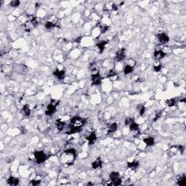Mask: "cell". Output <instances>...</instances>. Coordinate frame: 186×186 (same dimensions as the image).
Wrapping results in <instances>:
<instances>
[{
    "instance_id": "obj_1",
    "label": "cell",
    "mask_w": 186,
    "mask_h": 186,
    "mask_svg": "<svg viewBox=\"0 0 186 186\" xmlns=\"http://www.w3.org/2000/svg\"><path fill=\"white\" fill-rule=\"evenodd\" d=\"M76 157H77L76 150L73 149V148H71V149H68L64 151V153L61 156L60 160L63 164L70 165V164H73Z\"/></svg>"
},
{
    "instance_id": "obj_2",
    "label": "cell",
    "mask_w": 186,
    "mask_h": 186,
    "mask_svg": "<svg viewBox=\"0 0 186 186\" xmlns=\"http://www.w3.org/2000/svg\"><path fill=\"white\" fill-rule=\"evenodd\" d=\"M85 124V121L79 117V116H74L71 120V124L69 126L71 127H75V128H82Z\"/></svg>"
},
{
    "instance_id": "obj_3",
    "label": "cell",
    "mask_w": 186,
    "mask_h": 186,
    "mask_svg": "<svg viewBox=\"0 0 186 186\" xmlns=\"http://www.w3.org/2000/svg\"><path fill=\"white\" fill-rule=\"evenodd\" d=\"M35 161L37 164H41L46 161L47 159V155L43 151H35L33 153Z\"/></svg>"
},
{
    "instance_id": "obj_4",
    "label": "cell",
    "mask_w": 186,
    "mask_h": 186,
    "mask_svg": "<svg viewBox=\"0 0 186 186\" xmlns=\"http://www.w3.org/2000/svg\"><path fill=\"white\" fill-rule=\"evenodd\" d=\"M156 36H157V38H158V39H159V42H160V43H161V44H166L167 42H168L170 41V38H169V36H167V34H166V33H159V34H157V35H156Z\"/></svg>"
},
{
    "instance_id": "obj_5",
    "label": "cell",
    "mask_w": 186,
    "mask_h": 186,
    "mask_svg": "<svg viewBox=\"0 0 186 186\" xmlns=\"http://www.w3.org/2000/svg\"><path fill=\"white\" fill-rule=\"evenodd\" d=\"M126 57V54H125V49L124 48H122L119 51H118L116 52V57H115V60L117 61V62H120L123 60H124Z\"/></svg>"
},
{
    "instance_id": "obj_6",
    "label": "cell",
    "mask_w": 186,
    "mask_h": 186,
    "mask_svg": "<svg viewBox=\"0 0 186 186\" xmlns=\"http://www.w3.org/2000/svg\"><path fill=\"white\" fill-rule=\"evenodd\" d=\"M92 82L93 85H99L101 83V78L100 74L99 72H97L96 73H94L92 75Z\"/></svg>"
},
{
    "instance_id": "obj_7",
    "label": "cell",
    "mask_w": 186,
    "mask_h": 186,
    "mask_svg": "<svg viewBox=\"0 0 186 186\" xmlns=\"http://www.w3.org/2000/svg\"><path fill=\"white\" fill-rule=\"evenodd\" d=\"M56 107L57 105H55L52 103H49L48 105H47V110L45 114L47 115H52V114H54L55 111H56Z\"/></svg>"
},
{
    "instance_id": "obj_8",
    "label": "cell",
    "mask_w": 186,
    "mask_h": 186,
    "mask_svg": "<svg viewBox=\"0 0 186 186\" xmlns=\"http://www.w3.org/2000/svg\"><path fill=\"white\" fill-rule=\"evenodd\" d=\"M53 74H54V76H55V77H57L58 79H60V80H63L66 77V72L64 70H62V71L56 70L53 72Z\"/></svg>"
},
{
    "instance_id": "obj_9",
    "label": "cell",
    "mask_w": 186,
    "mask_h": 186,
    "mask_svg": "<svg viewBox=\"0 0 186 186\" xmlns=\"http://www.w3.org/2000/svg\"><path fill=\"white\" fill-rule=\"evenodd\" d=\"M153 55H154V58L156 59V60H161V59H162L165 55H166V54H165V52H164L163 51H161V50H156L155 52H154V54H153Z\"/></svg>"
},
{
    "instance_id": "obj_10",
    "label": "cell",
    "mask_w": 186,
    "mask_h": 186,
    "mask_svg": "<svg viewBox=\"0 0 186 186\" xmlns=\"http://www.w3.org/2000/svg\"><path fill=\"white\" fill-rule=\"evenodd\" d=\"M87 140H88V142H89V145H92V144H94V143L95 142L96 140H97V136H96V134H95V132H94L91 133V134H90V135H89V137H87Z\"/></svg>"
},
{
    "instance_id": "obj_11",
    "label": "cell",
    "mask_w": 186,
    "mask_h": 186,
    "mask_svg": "<svg viewBox=\"0 0 186 186\" xmlns=\"http://www.w3.org/2000/svg\"><path fill=\"white\" fill-rule=\"evenodd\" d=\"M117 127H118V125L116 123H113L111 124L109 127L108 128V134H111V133H114L116 131L117 129Z\"/></svg>"
},
{
    "instance_id": "obj_12",
    "label": "cell",
    "mask_w": 186,
    "mask_h": 186,
    "mask_svg": "<svg viewBox=\"0 0 186 186\" xmlns=\"http://www.w3.org/2000/svg\"><path fill=\"white\" fill-rule=\"evenodd\" d=\"M7 183L10 185H17L19 184V180L14 177H10L7 179Z\"/></svg>"
},
{
    "instance_id": "obj_13",
    "label": "cell",
    "mask_w": 186,
    "mask_h": 186,
    "mask_svg": "<svg viewBox=\"0 0 186 186\" xmlns=\"http://www.w3.org/2000/svg\"><path fill=\"white\" fill-rule=\"evenodd\" d=\"M102 164H103V162H102L101 159L99 158V159H98L97 160H95L94 162L92 163V168H93V169L96 170V169H98V168H100V167H101Z\"/></svg>"
},
{
    "instance_id": "obj_14",
    "label": "cell",
    "mask_w": 186,
    "mask_h": 186,
    "mask_svg": "<svg viewBox=\"0 0 186 186\" xmlns=\"http://www.w3.org/2000/svg\"><path fill=\"white\" fill-rule=\"evenodd\" d=\"M144 142L148 145V146H152L154 145V138L152 137H149L148 138H145L143 140Z\"/></svg>"
},
{
    "instance_id": "obj_15",
    "label": "cell",
    "mask_w": 186,
    "mask_h": 186,
    "mask_svg": "<svg viewBox=\"0 0 186 186\" xmlns=\"http://www.w3.org/2000/svg\"><path fill=\"white\" fill-rule=\"evenodd\" d=\"M119 172H111V173L110 174L109 177H110V180L113 182V181H115V180H116L117 179H119Z\"/></svg>"
},
{
    "instance_id": "obj_16",
    "label": "cell",
    "mask_w": 186,
    "mask_h": 186,
    "mask_svg": "<svg viewBox=\"0 0 186 186\" xmlns=\"http://www.w3.org/2000/svg\"><path fill=\"white\" fill-rule=\"evenodd\" d=\"M127 166L129 168H131V169H135L139 166V162L137 161H133L132 162H128Z\"/></svg>"
},
{
    "instance_id": "obj_17",
    "label": "cell",
    "mask_w": 186,
    "mask_h": 186,
    "mask_svg": "<svg viewBox=\"0 0 186 186\" xmlns=\"http://www.w3.org/2000/svg\"><path fill=\"white\" fill-rule=\"evenodd\" d=\"M129 129H130V131H138V130H139L138 124H137L135 121L132 122L131 124L129 125Z\"/></svg>"
},
{
    "instance_id": "obj_18",
    "label": "cell",
    "mask_w": 186,
    "mask_h": 186,
    "mask_svg": "<svg viewBox=\"0 0 186 186\" xmlns=\"http://www.w3.org/2000/svg\"><path fill=\"white\" fill-rule=\"evenodd\" d=\"M23 111L26 116H29L31 115V110L28 105H25L23 108Z\"/></svg>"
},
{
    "instance_id": "obj_19",
    "label": "cell",
    "mask_w": 186,
    "mask_h": 186,
    "mask_svg": "<svg viewBox=\"0 0 186 186\" xmlns=\"http://www.w3.org/2000/svg\"><path fill=\"white\" fill-rule=\"evenodd\" d=\"M133 71V67L129 66V65H126L124 68V74H129V73H131Z\"/></svg>"
},
{
    "instance_id": "obj_20",
    "label": "cell",
    "mask_w": 186,
    "mask_h": 186,
    "mask_svg": "<svg viewBox=\"0 0 186 186\" xmlns=\"http://www.w3.org/2000/svg\"><path fill=\"white\" fill-rule=\"evenodd\" d=\"M186 183V177L185 176H182L180 177L178 180H177V185H180V186H184L185 185Z\"/></svg>"
},
{
    "instance_id": "obj_21",
    "label": "cell",
    "mask_w": 186,
    "mask_h": 186,
    "mask_svg": "<svg viewBox=\"0 0 186 186\" xmlns=\"http://www.w3.org/2000/svg\"><path fill=\"white\" fill-rule=\"evenodd\" d=\"M166 105H168L169 107L175 106V105H176V100L174 99V98L169 99V100H166Z\"/></svg>"
},
{
    "instance_id": "obj_22",
    "label": "cell",
    "mask_w": 186,
    "mask_h": 186,
    "mask_svg": "<svg viewBox=\"0 0 186 186\" xmlns=\"http://www.w3.org/2000/svg\"><path fill=\"white\" fill-rule=\"evenodd\" d=\"M56 124H57L58 129L59 130V131H62L64 128V126H65V122H63L60 120H58L57 122H56Z\"/></svg>"
},
{
    "instance_id": "obj_23",
    "label": "cell",
    "mask_w": 186,
    "mask_h": 186,
    "mask_svg": "<svg viewBox=\"0 0 186 186\" xmlns=\"http://www.w3.org/2000/svg\"><path fill=\"white\" fill-rule=\"evenodd\" d=\"M106 44H107V42L103 41V42H100L99 44H97V47H98V48L100 49V53H102V52H103V50H104V49H105V46L106 45Z\"/></svg>"
},
{
    "instance_id": "obj_24",
    "label": "cell",
    "mask_w": 186,
    "mask_h": 186,
    "mask_svg": "<svg viewBox=\"0 0 186 186\" xmlns=\"http://www.w3.org/2000/svg\"><path fill=\"white\" fill-rule=\"evenodd\" d=\"M45 26H46V28H47V29H50V28H52L55 27V26H56V25H55V23H54L53 22L48 21V22L46 23Z\"/></svg>"
},
{
    "instance_id": "obj_25",
    "label": "cell",
    "mask_w": 186,
    "mask_h": 186,
    "mask_svg": "<svg viewBox=\"0 0 186 186\" xmlns=\"http://www.w3.org/2000/svg\"><path fill=\"white\" fill-rule=\"evenodd\" d=\"M135 121V119L134 118H128L125 120V124L126 125H130L132 122Z\"/></svg>"
},
{
    "instance_id": "obj_26",
    "label": "cell",
    "mask_w": 186,
    "mask_h": 186,
    "mask_svg": "<svg viewBox=\"0 0 186 186\" xmlns=\"http://www.w3.org/2000/svg\"><path fill=\"white\" fill-rule=\"evenodd\" d=\"M10 5L11 7H18L20 5V2L17 1V0H15V1H12L11 3H10Z\"/></svg>"
},
{
    "instance_id": "obj_27",
    "label": "cell",
    "mask_w": 186,
    "mask_h": 186,
    "mask_svg": "<svg viewBox=\"0 0 186 186\" xmlns=\"http://www.w3.org/2000/svg\"><path fill=\"white\" fill-rule=\"evenodd\" d=\"M121 184V180L120 179H117L116 180L113 181V182L110 183V185H115V186H117V185H120Z\"/></svg>"
},
{
    "instance_id": "obj_28",
    "label": "cell",
    "mask_w": 186,
    "mask_h": 186,
    "mask_svg": "<svg viewBox=\"0 0 186 186\" xmlns=\"http://www.w3.org/2000/svg\"><path fill=\"white\" fill-rule=\"evenodd\" d=\"M140 116H142L145 113V107L144 105H140Z\"/></svg>"
},
{
    "instance_id": "obj_29",
    "label": "cell",
    "mask_w": 186,
    "mask_h": 186,
    "mask_svg": "<svg viewBox=\"0 0 186 186\" xmlns=\"http://www.w3.org/2000/svg\"><path fill=\"white\" fill-rule=\"evenodd\" d=\"M39 183H40V180H32L31 182V185H33V186H36V185H39Z\"/></svg>"
},
{
    "instance_id": "obj_30",
    "label": "cell",
    "mask_w": 186,
    "mask_h": 186,
    "mask_svg": "<svg viewBox=\"0 0 186 186\" xmlns=\"http://www.w3.org/2000/svg\"><path fill=\"white\" fill-rule=\"evenodd\" d=\"M161 66L159 64V65H158V66H153V69H154V71H156V72H159L160 70H161Z\"/></svg>"
},
{
    "instance_id": "obj_31",
    "label": "cell",
    "mask_w": 186,
    "mask_h": 186,
    "mask_svg": "<svg viewBox=\"0 0 186 186\" xmlns=\"http://www.w3.org/2000/svg\"><path fill=\"white\" fill-rule=\"evenodd\" d=\"M116 72L114 71V70H110V72H109V74H108V77H114V76H115L116 75Z\"/></svg>"
},
{
    "instance_id": "obj_32",
    "label": "cell",
    "mask_w": 186,
    "mask_h": 186,
    "mask_svg": "<svg viewBox=\"0 0 186 186\" xmlns=\"http://www.w3.org/2000/svg\"><path fill=\"white\" fill-rule=\"evenodd\" d=\"M161 115V112H160V113H158V114L155 116V118L153 119V121H156V120H158V119L160 118Z\"/></svg>"
},
{
    "instance_id": "obj_33",
    "label": "cell",
    "mask_w": 186,
    "mask_h": 186,
    "mask_svg": "<svg viewBox=\"0 0 186 186\" xmlns=\"http://www.w3.org/2000/svg\"><path fill=\"white\" fill-rule=\"evenodd\" d=\"M178 150L180 151V153H182L183 151H184V150H185V148H184L182 145H179V146H178Z\"/></svg>"
},
{
    "instance_id": "obj_34",
    "label": "cell",
    "mask_w": 186,
    "mask_h": 186,
    "mask_svg": "<svg viewBox=\"0 0 186 186\" xmlns=\"http://www.w3.org/2000/svg\"><path fill=\"white\" fill-rule=\"evenodd\" d=\"M108 30V26H104V27L103 28V29H102V32H103V33H105V32H106Z\"/></svg>"
},
{
    "instance_id": "obj_35",
    "label": "cell",
    "mask_w": 186,
    "mask_h": 186,
    "mask_svg": "<svg viewBox=\"0 0 186 186\" xmlns=\"http://www.w3.org/2000/svg\"><path fill=\"white\" fill-rule=\"evenodd\" d=\"M111 7H112V10H114V11H116L118 10V7L116 5H113L112 6H111Z\"/></svg>"
}]
</instances>
